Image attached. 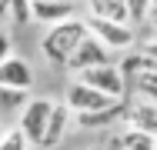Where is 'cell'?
Listing matches in <instances>:
<instances>
[{
    "mask_svg": "<svg viewBox=\"0 0 157 150\" xmlns=\"http://www.w3.org/2000/svg\"><path fill=\"white\" fill-rule=\"evenodd\" d=\"M54 97H30L17 117V130L30 140V147H40V137L47 130V120H50V110H54Z\"/></svg>",
    "mask_w": 157,
    "mask_h": 150,
    "instance_id": "3957f363",
    "label": "cell"
},
{
    "mask_svg": "<svg viewBox=\"0 0 157 150\" xmlns=\"http://www.w3.org/2000/svg\"><path fill=\"white\" fill-rule=\"evenodd\" d=\"M84 3H87V17L114 20V24H130L127 0H84Z\"/></svg>",
    "mask_w": 157,
    "mask_h": 150,
    "instance_id": "7c38bea8",
    "label": "cell"
},
{
    "mask_svg": "<svg viewBox=\"0 0 157 150\" xmlns=\"http://www.w3.org/2000/svg\"><path fill=\"white\" fill-rule=\"evenodd\" d=\"M87 30H90V37H97L110 54H127V50L137 47V27H130V24H114V20L87 17Z\"/></svg>",
    "mask_w": 157,
    "mask_h": 150,
    "instance_id": "7a4b0ae2",
    "label": "cell"
},
{
    "mask_svg": "<svg viewBox=\"0 0 157 150\" xmlns=\"http://www.w3.org/2000/svg\"><path fill=\"white\" fill-rule=\"evenodd\" d=\"M144 27H151L157 33V0H154V7H151V17H147V24H144Z\"/></svg>",
    "mask_w": 157,
    "mask_h": 150,
    "instance_id": "44dd1931",
    "label": "cell"
},
{
    "mask_svg": "<svg viewBox=\"0 0 157 150\" xmlns=\"http://www.w3.org/2000/svg\"><path fill=\"white\" fill-rule=\"evenodd\" d=\"M30 100V93H24V90H10V87H0V117L3 114H20L24 110V103Z\"/></svg>",
    "mask_w": 157,
    "mask_h": 150,
    "instance_id": "4fadbf2b",
    "label": "cell"
},
{
    "mask_svg": "<svg viewBox=\"0 0 157 150\" xmlns=\"http://www.w3.org/2000/svg\"><path fill=\"white\" fill-rule=\"evenodd\" d=\"M104 150H127L124 147V137H121V130H110L107 137H104V144H100Z\"/></svg>",
    "mask_w": 157,
    "mask_h": 150,
    "instance_id": "d6986e66",
    "label": "cell"
},
{
    "mask_svg": "<svg viewBox=\"0 0 157 150\" xmlns=\"http://www.w3.org/2000/svg\"><path fill=\"white\" fill-rule=\"evenodd\" d=\"M0 150H30V140L17 127H7V133L0 137Z\"/></svg>",
    "mask_w": 157,
    "mask_h": 150,
    "instance_id": "ac0fdd59",
    "label": "cell"
},
{
    "mask_svg": "<svg viewBox=\"0 0 157 150\" xmlns=\"http://www.w3.org/2000/svg\"><path fill=\"white\" fill-rule=\"evenodd\" d=\"M77 7H80V0H33V24L54 27L63 20H74V17H80Z\"/></svg>",
    "mask_w": 157,
    "mask_h": 150,
    "instance_id": "9c48e42d",
    "label": "cell"
},
{
    "mask_svg": "<svg viewBox=\"0 0 157 150\" xmlns=\"http://www.w3.org/2000/svg\"><path fill=\"white\" fill-rule=\"evenodd\" d=\"M104 63H110V50H107L97 37L87 33V40L74 50V57L67 60V67H63V70L77 77V73H84V70H90V67H104Z\"/></svg>",
    "mask_w": 157,
    "mask_h": 150,
    "instance_id": "ba28073f",
    "label": "cell"
},
{
    "mask_svg": "<svg viewBox=\"0 0 157 150\" xmlns=\"http://www.w3.org/2000/svg\"><path fill=\"white\" fill-rule=\"evenodd\" d=\"M77 80H84L87 87L100 90V93H107V97H114V100H124L127 97V77L121 73V67H117L114 60L104 63V67H90V70L77 73Z\"/></svg>",
    "mask_w": 157,
    "mask_h": 150,
    "instance_id": "5b68a950",
    "label": "cell"
},
{
    "mask_svg": "<svg viewBox=\"0 0 157 150\" xmlns=\"http://www.w3.org/2000/svg\"><path fill=\"white\" fill-rule=\"evenodd\" d=\"M84 150H104V147H84Z\"/></svg>",
    "mask_w": 157,
    "mask_h": 150,
    "instance_id": "cb8c5ba5",
    "label": "cell"
},
{
    "mask_svg": "<svg viewBox=\"0 0 157 150\" xmlns=\"http://www.w3.org/2000/svg\"><path fill=\"white\" fill-rule=\"evenodd\" d=\"M10 54H13V40H10V33H3V30H0V63L10 57Z\"/></svg>",
    "mask_w": 157,
    "mask_h": 150,
    "instance_id": "ffe728a7",
    "label": "cell"
},
{
    "mask_svg": "<svg viewBox=\"0 0 157 150\" xmlns=\"http://www.w3.org/2000/svg\"><path fill=\"white\" fill-rule=\"evenodd\" d=\"M121 137H124V147L127 150H154L157 147V137L144 133V130H130V127H124Z\"/></svg>",
    "mask_w": 157,
    "mask_h": 150,
    "instance_id": "5bb4252c",
    "label": "cell"
},
{
    "mask_svg": "<svg viewBox=\"0 0 157 150\" xmlns=\"http://www.w3.org/2000/svg\"><path fill=\"white\" fill-rule=\"evenodd\" d=\"M87 17H74V20H63V24H54V27L44 30L40 37V57L47 60L50 67H67V60L74 57V50L87 40Z\"/></svg>",
    "mask_w": 157,
    "mask_h": 150,
    "instance_id": "6da1fadb",
    "label": "cell"
},
{
    "mask_svg": "<svg viewBox=\"0 0 157 150\" xmlns=\"http://www.w3.org/2000/svg\"><path fill=\"white\" fill-rule=\"evenodd\" d=\"M7 10H10V0H0V17H7Z\"/></svg>",
    "mask_w": 157,
    "mask_h": 150,
    "instance_id": "7402d4cb",
    "label": "cell"
},
{
    "mask_svg": "<svg viewBox=\"0 0 157 150\" xmlns=\"http://www.w3.org/2000/svg\"><path fill=\"white\" fill-rule=\"evenodd\" d=\"M124 117H127V100H117V103H110V107H104V110L74 117V123H77V130H87V133H94V130L110 133L114 127L124 130Z\"/></svg>",
    "mask_w": 157,
    "mask_h": 150,
    "instance_id": "52a82bcc",
    "label": "cell"
},
{
    "mask_svg": "<svg viewBox=\"0 0 157 150\" xmlns=\"http://www.w3.org/2000/svg\"><path fill=\"white\" fill-rule=\"evenodd\" d=\"M124 127H130V130H144V133L157 137V107L151 103V100H140V97L127 100Z\"/></svg>",
    "mask_w": 157,
    "mask_h": 150,
    "instance_id": "8fae6325",
    "label": "cell"
},
{
    "mask_svg": "<svg viewBox=\"0 0 157 150\" xmlns=\"http://www.w3.org/2000/svg\"><path fill=\"white\" fill-rule=\"evenodd\" d=\"M3 133H7V127H3V120H0V137H3Z\"/></svg>",
    "mask_w": 157,
    "mask_h": 150,
    "instance_id": "603a6c76",
    "label": "cell"
},
{
    "mask_svg": "<svg viewBox=\"0 0 157 150\" xmlns=\"http://www.w3.org/2000/svg\"><path fill=\"white\" fill-rule=\"evenodd\" d=\"M0 87L30 93V90L37 87V70H33V63L27 57H20V54H10V57L0 63Z\"/></svg>",
    "mask_w": 157,
    "mask_h": 150,
    "instance_id": "8992f818",
    "label": "cell"
},
{
    "mask_svg": "<svg viewBox=\"0 0 157 150\" xmlns=\"http://www.w3.org/2000/svg\"><path fill=\"white\" fill-rule=\"evenodd\" d=\"M63 103L70 107V114L74 117H80V114H94V110H104V107H110V103H117L114 97H107V93H100V90L87 87L84 80H70L67 87H63Z\"/></svg>",
    "mask_w": 157,
    "mask_h": 150,
    "instance_id": "277c9868",
    "label": "cell"
},
{
    "mask_svg": "<svg viewBox=\"0 0 157 150\" xmlns=\"http://www.w3.org/2000/svg\"><path fill=\"white\" fill-rule=\"evenodd\" d=\"M154 0H127V13H130V27H144L151 17Z\"/></svg>",
    "mask_w": 157,
    "mask_h": 150,
    "instance_id": "e0dca14e",
    "label": "cell"
},
{
    "mask_svg": "<svg viewBox=\"0 0 157 150\" xmlns=\"http://www.w3.org/2000/svg\"><path fill=\"white\" fill-rule=\"evenodd\" d=\"M154 150H157V147H154Z\"/></svg>",
    "mask_w": 157,
    "mask_h": 150,
    "instance_id": "d4e9b609",
    "label": "cell"
},
{
    "mask_svg": "<svg viewBox=\"0 0 157 150\" xmlns=\"http://www.w3.org/2000/svg\"><path fill=\"white\" fill-rule=\"evenodd\" d=\"M134 90H137L140 100H151L157 107V73H140V77H134Z\"/></svg>",
    "mask_w": 157,
    "mask_h": 150,
    "instance_id": "2e32d148",
    "label": "cell"
},
{
    "mask_svg": "<svg viewBox=\"0 0 157 150\" xmlns=\"http://www.w3.org/2000/svg\"><path fill=\"white\" fill-rule=\"evenodd\" d=\"M7 17H10V24H17V27L33 24V0H10Z\"/></svg>",
    "mask_w": 157,
    "mask_h": 150,
    "instance_id": "9a60e30c",
    "label": "cell"
},
{
    "mask_svg": "<svg viewBox=\"0 0 157 150\" xmlns=\"http://www.w3.org/2000/svg\"><path fill=\"white\" fill-rule=\"evenodd\" d=\"M70 123H74V114H70V107L57 100L54 103V110H50V120H47V130H44V137H40V150H54L63 144V137L70 133Z\"/></svg>",
    "mask_w": 157,
    "mask_h": 150,
    "instance_id": "30bf717a",
    "label": "cell"
}]
</instances>
